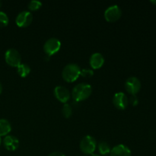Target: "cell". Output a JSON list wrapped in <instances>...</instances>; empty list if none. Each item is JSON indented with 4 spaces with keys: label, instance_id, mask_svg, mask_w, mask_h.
Instances as JSON below:
<instances>
[{
    "label": "cell",
    "instance_id": "15",
    "mask_svg": "<svg viewBox=\"0 0 156 156\" xmlns=\"http://www.w3.org/2000/svg\"><path fill=\"white\" fill-rule=\"evenodd\" d=\"M17 73L21 78H25L30 73V67L26 63H21L17 67Z\"/></svg>",
    "mask_w": 156,
    "mask_h": 156
},
{
    "label": "cell",
    "instance_id": "14",
    "mask_svg": "<svg viewBox=\"0 0 156 156\" xmlns=\"http://www.w3.org/2000/svg\"><path fill=\"white\" fill-rule=\"evenodd\" d=\"M12 130V126L6 119H0V136H6Z\"/></svg>",
    "mask_w": 156,
    "mask_h": 156
},
{
    "label": "cell",
    "instance_id": "16",
    "mask_svg": "<svg viewBox=\"0 0 156 156\" xmlns=\"http://www.w3.org/2000/svg\"><path fill=\"white\" fill-rule=\"evenodd\" d=\"M98 152H100L101 155H107L108 154H110L111 152V148H110L109 144L106 142H101L99 143L98 146Z\"/></svg>",
    "mask_w": 156,
    "mask_h": 156
},
{
    "label": "cell",
    "instance_id": "17",
    "mask_svg": "<svg viewBox=\"0 0 156 156\" xmlns=\"http://www.w3.org/2000/svg\"><path fill=\"white\" fill-rule=\"evenodd\" d=\"M62 114L65 118H69L73 114V109L71 105L69 104H64L62 109Z\"/></svg>",
    "mask_w": 156,
    "mask_h": 156
},
{
    "label": "cell",
    "instance_id": "2",
    "mask_svg": "<svg viewBox=\"0 0 156 156\" xmlns=\"http://www.w3.org/2000/svg\"><path fill=\"white\" fill-rule=\"evenodd\" d=\"M81 68L76 63L67 64L62 72V79L67 82H73L80 76Z\"/></svg>",
    "mask_w": 156,
    "mask_h": 156
},
{
    "label": "cell",
    "instance_id": "4",
    "mask_svg": "<svg viewBox=\"0 0 156 156\" xmlns=\"http://www.w3.org/2000/svg\"><path fill=\"white\" fill-rule=\"evenodd\" d=\"M5 60L10 66L18 67L21 63V56L18 50L10 48L6 50L5 53Z\"/></svg>",
    "mask_w": 156,
    "mask_h": 156
},
{
    "label": "cell",
    "instance_id": "13",
    "mask_svg": "<svg viewBox=\"0 0 156 156\" xmlns=\"http://www.w3.org/2000/svg\"><path fill=\"white\" fill-rule=\"evenodd\" d=\"M110 156H131V150L125 145L119 144L111 149Z\"/></svg>",
    "mask_w": 156,
    "mask_h": 156
},
{
    "label": "cell",
    "instance_id": "26",
    "mask_svg": "<svg viewBox=\"0 0 156 156\" xmlns=\"http://www.w3.org/2000/svg\"><path fill=\"white\" fill-rule=\"evenodd\" d=\"M1 144H2V138L1 136H0V146H1Z\"/></svg>",
    "mask_w": 156,
    "mask_h": 156
},
{
    "label": "cell",
    "instance_id": "22",
    "mask_svg": "<svg viewBox=\"0 0 156 156\" xmlns=\"http://www.w3.org/2000/svg\"><path fill=\"white\" fill-rule=\"evenodd\" d=\"M48 156H66V155H64V154H62V152H52V153H50Z\"/></svg>",
    "mask_w": 156,
    "mask_h": 156
},
{
    "label": "cell",
    "instance_id": "8",
    "mask_svg": "<svg viewBox=\"0 0 156 156\" xmlns=\"http://www.w3.org/2000/svg\"><path fill=\"white\" fill-rule=\"evenodd\" d=\"M33 21V15L28 11H23L18 13L15 18V23L19 27H27Z\"/></svg>",
    "mask_w": 156,
    "mask_h": 156
},
{
    "label": "cell",
    "instance_id": "1",
    "mask_svg": "<svg viewBox=\"0 0 156 156\" xmlns=\"http://www.w3.org/2000/svg\"><path fill=\"white\" fill-rule=\"evenodd\" d=\"M92 92V87L88 83H79L73 88L72 97L76 102L86 100L90 97Z\"/></svg>",
    "mask_w": 156,
    "mask_h": 156
},
{
    "label": "cell",
    "instance_id": "27",
    "mask_svg": "<svg viewBox=\"0 0 156 156\" xmlns=\"http://www.w3.org/2000/svg\"><path fill=\"white\" fill-rule=\"evenodd\" d=\"M2 5V1H0V8H1Z\"/></svg>",
    "mask_w": 156,
    "mask_h": 156
},
{
    "label": "cell",
    "instance_id": "11",
    "mask_svg": "<svg viewBox=\"0 0 156 156\" xmlns=\"http://www.w3.org/2000/svg\"><path fill=\"white\" fill-rule=\"evenodd\" d=\"M3 145L7 150L15 151L19 146V140L14 136L8 135L3 140Z\"/></svg>",
    "mask_w": 156,
    "mask_h": 156
},
{
    "label": "cell",
    "instance_id": "23",
    "mask_svg": "<svg viewBox=\"0 0 156 156\" xmlns=\"http://www.w3.org/2000/svg\"><path fill=\"white\" fill-rule=\"evenodd\" d=\"M2 85L1 82H0V94H2Z\"/></svg>",
    "mask_w": 156,
    "mask_h": 156
},
{
    "label": "cell",
    "instance_id": "20",
    "mask_svg": "<svg viewBox=\"0 0 156 156\" xmlns=\"http://www.w3.org/2000/svg\"><path fill=\"white\" fill-rule=\"evenodd\" d=\"M94 75V71L90 69H81V74L80 76L85 78H91Z\"/></svg>",
    "mask_w": 156,
    "mask_h": 156
},
{
    "label": "cell",
    "instance_id": "10",
    "mask_svg": "<svg viewBox=\"0 0 156 156\" xmlns=\"http://www.w3.org/2000/svg\"><path fill=\"white\" fill-rule=\"evenodd\" d=\"M113 104L119 110H125L129 104V99L123 92H117L113 97Z\"/></svg>",
    "mask_w": 156,
    "mask_h": 156
},
{
    "label": "cell",
    "instance_id": "6",
    "mask_svg": "<svg viewBox=\"0 0 156 156\" xmlns=\"http://www.w3.org/2000/svg\"><path fill=\"white\" fill-rule=\"evenodd\" d=\"M141 88V82L140 79L135 76H131L126 79L125 82V89L132 95H136Z\"/></svg>",
    "mask_w": 156,
    "mask_h": 156
},
{
    "label": "cell",
    "instance_id": "25",
    "mask_svg": "<svg viewBox=\"0 0 156 156\" xmlns=\"http://www.w3.org/2000/svg\"><path fill=\"white\" fill-rule=\"evenodd\" d=\"M151 2L153 3L154 5H156V0H154V1H153V0H152V1H151Z\"/></svg>",
    "mask_w": 156,
    "mask_h": 156
},
{
    "label": "cell",
    "instance_id": "12",
    "mask_svg": "<svg viewBox=\"0 0 156 156\" xmlns=\"http://www.w3.org/2000/svg\"><path fill=\"white\" fill-rule=\"evenodd\" d=\"M89 63L93 69H98L103 66L105 63V57L100 53H94L91 56Z\"/></svg>",
    "mask_w": 156,
    "mask_h": 156
},
{
    "label": "cell",
    "instance_id": "21",
    "mask_svg": "<svg viewBox=\"0 0 156 156\" xmlns=\"http://www.w3.org/2000/svg\"><path fill=\"white\" fill-rule=\"evenodd\" d=\"M129 101L130 102V104L133 106H136L139 104V99L136 95H132L130 97V98H129Z\"/></svg>",
    "mask_w": 156,
    "mask_h": 156
},
{
    "label": "cell",
    "instance_id": "9",
    "mask_svg": "<svg viewBox=\"0 0 156 156\" xmlns=\"http://www.w3.org/2000/svg\"><path fill=\"white\" fill-rule=\"evenodd\" d=\"M53 93L56 98L63 104H66L71 98L69 91L66 87L61 86V85L55 87Z\"/></svg>",
    "mask_w": 156,
    "mask_h": 156
},
{
    "label": "cell",
    "instance_id": "24",
    "mask_svg": "<svg viewBox=\"0 0 156 156\" xmlns=\"http://www.w3.org/2000/svg\"><path fill=\"white\" fill-rule=\"evenodd\" d=\"M90 156H101L100 155H98V154H95V153H92L90 155Z\"/></svg>",
    "mask_w": 156,
    "mask_h": 156
},
{
    "label": "cell",
    "instance_id": "7",
    "mask_svg": "<svg viewBox=\"0 0 156 156\" xmlns=\"http://www.w3.org/2000/svg\"><path fill=\"white\" fill-rule=\"evenodd\" d=\"M122 11L117 5H113L105 10V18L108 22H114L121 17Z\"/></svg>",
    "mask_w": 156,
    "mask_h": 156
},
{
    "label": "cell",
    "instance_id": "3",
    "mask_svg": "<svg viewBox=\"0 0 156 156\" xmlns=\"http://www.w3.org/2000/svg\"><path fill=\"white\" fill-rule=\"evenodd\" d=\"M80 149L83 153L91 155L94 153L97 147L96 140L91 136H85L80 142Z\"/></svg>",
    "mask_w": 156,
    "mask_h": 156
},
{
    "label": "cell",
    "instance_id": "19",
    "mask_svg": "<svg viewBox=\"0 0 156 156\" xmlns=\"http://www.w3.org/2000/svg\"><path fill=\"white\" fill-rule=\"evenodd\" d=\"M9 19L7 14L5 13L4 12L0 11V27H4L9 24Z\"/></svg>",
    "mask_w": 156,
    "mask_h": 156
},
{
    "label": "cell",
    "instance_id": "5",
    "mask_svg": "<svg viewBox=\"0 0 156 156\" xmlns=\"http://www.w3.org/2000/svg\"><path fill=\"white\" fill-rule=\"evenodd\" d=\"M61 48V42L56 37H51L47 40L44 45V50L46 55L51 56L59 51Z\"/></svg>",
    "mask_w": 156,
    "mask_h": 156
},
{
    "label": "cell",
    "instance_id": "18",
    "mask_svg": "<svg viewBox=\"0 0 156 156\" xmlns=\"http://www.w3.org/2000/svg\"><path fill=\"white\" fill-rule=\"evenodd\" d=\"M42 2L38 0H32L27 5L29 10L30 11H37L42 7Z\"/></svg>",
    "mask_w": 156,
    "mask_h": 156
}]
</instances>
